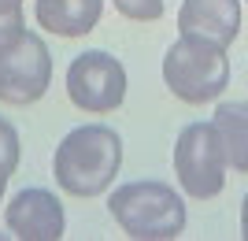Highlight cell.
Returning <instances> with one entry per match:
<instances>
[{
    "label": "cell",
    "instance_id": "16",
    "mask_svg": "<svg viewBox=\"0 0 248 241\" xmlns=\"http://www.w3.org/2000/svg\"><path fill=\"white\" fill-rule=\"evenodd\" d=\"M19 4H22V0H19Z\"/></svg>",
    "mask_w": 248,
    "mask_h": 241
},
{
    "label": "cell",
    "instance_id": "10",
    "mask_svg": "<svg viewBox=\"0 0 248 241\" xmlns=\"http://www.w3.org/2000/svg\"><path fill=\"white\" fill-rule=\"evenodd\" d=\"M215 126L226 145V163L248 175V104H218Z\"/></svg>",
    "mask_w": 248,
    "mask_h": 241
},
{
    "label": "cell",
    "instance_id": "5",
    "mask_svg": "<svg viewBox=\"0 0 248 241\" xmlns=\"http://www.w3.org/2000/svg\"><path fill=\"white\" fill-rule=\"evenodd\" d=\"M52 85V52L41 33L22 30L0 41V104L26 108L41 100Z\"/></svg>",
    "mask_w": 248,
    "mask_h": 241
},
{
    "label": "cell",
    "instance_id": "8",
    "mask_svg": "<svg viewBox=\"0 0 248 241\" xmlns=\"http://www.w3.org/2000/svg\"><path fill=\"white\" fill-rule=\"evenodd\" d=\"M178 33L226 48L241 33V0H182Z\"/></svg>",
    "mask_w": 248,
    "mask_h": 241
},
{
    "label": "cell",
    "instance_id": "13",
    "mask_svg": "<svg viewBox=\"0 0 248 241\" xmlns=\"http://www.w3.org/2000/svg\"><path fill=\"white\" fill-rule=\"evenodd\" d=\"M26 30V15H22L19 0H0V41H8L15 33Z\"/></svg>",
    "mask_w": 248,
    "mask_h": 241
},
{
    "label": "cell",
    "instance_id": "3",
    "mask_svg": "<svg viewBox=\"0 0 248 241\" xmlns=\"http://www.w3.org/2000/svg\"><path fill=\"white\" fill-rule=\"evenodd\" d=\"M163 85L186 104H211L230 85V56L222 45L178 37L163 56Z\"/></svg>",
    "mask_w": 248,
    "mask_h": 241
},
{
    "label": "cell",
    "instance_id": "1",
    "mask_svg": "<svg viewBox=\"0 0 248 241\" xmlns=\"http://www.w3.org/2000/svg\"><path fill=\"white\" fill-rule=\"evenodd\" d=\"M119 167H123V137L104 123L74 126L52 156L56 186L71 197H100L104 189H111Z\"/></svg>",
    "mask_w": 248,
    "mask_h": 241
},
{
    "label": "cell",
    "instance_id": "7",
    "mask_svg": "<svg viewBox=\"0 0 248 241\" xmlns=\"http://www.w3.org/2000/svg\"><path fill=\"white\" fill-rule=\"evenodd\" d=\"M8 230L22 241H60L67 230V211L52 189L26 186L8 204Z\"/></svg>",
    "mask_w": 248,
    "mask_h": 241
},
{
    "label": "cell",
    "instance_id": "11",
    "mask_svg": "<svg viewBox=\"0 0 248 241\" xmlns=\"http://www.w3.org/2000/svg\"><path fill=\"white\" fill-rule=\"evenodd\" d=\"M163 4L167 0H115V8L123 19H134V22H155L163 15Z\"/></svg>",
    "mask_w": 248,
    "mask_h": 241
},
{
    "label": "cell",
    "instance_id": "9",
    "mask_svg": "<svg viewBox=\"0 0 248 241\" xmlns=\"http://www.w3.org/2000/svg\"><path fill=\"white\" fill-rule=\"evenodd\" d=\"M37 26L56 37H85V33L100 26L104 0H37Z\"/></svg>",
    "mask_w": 248,
    "mask_h": 241
},
{
    "label": "cell",
    "instance_id": "12",
    "mask_svg": "<svg viewBox=\"0 0 248 241\" xmlns=\"http://www.w3.org/2000/svg\"><path fill=\"white\" fill-rule=\"evenodd\" d=\"M0 167H8L11 175L19 167V130L4 115H0Z\"/></svg>",
    "mask_w": 248,
    "mask_h": 241
},
{
    "label": "cell",
    "instance_id": "15",
    "mask_svg": "<svg viewBox=\"0 0 248 241\" xmlns=\"http://www.w3.org/2000/svg\"><path fill=\"white\" fill-rule=\"evenodd\" d=\"M8 178H11V171H8V167H0V200H4V189H8Z\"/></svg>",
    "mask_w": 248,
    "mask_h": 241
},
{
    "label": "cell",
    "instance_id": "14",
    "mask_svg": "<svg viewBox=\"0 0 248 241\" xmlns=\"http://www.w3.org/2000/svg\"><path fill=\"white\" fill-rule=\"evenodd\" d=\"M241 238L248 241V193H245V200H241Z\"/></svg>",
    "mask_w": 248,
    "mask_h": 241
},
{
    "label": "cell",
    "instance_id": "4",
    "mask_svg": "<svg viewBox=\"0 0 248 241\" xmlns=\"http://www.w3.org/2000/svg\"><path fill=\"white\" fill-rule=\"evenodd\" d=\"M174 175L178 186L193 200H211L226 189V145L211 123H189L174 141Z\"/></svg>",
    "mask_w": 248,
    "mask_h": 241
},
{
    "label": "cell",
    "instance_id": "2",
    "mask_svg": "<svg viewBox=\"0 0 248 241\" xmlns=\"http://www.w3.org/2000/svg\"><path fill=\"white\" fill-rule=\"evenodd\" d=\"M108 211L119 230L137 241H170L186 230V200L167 182H126L108 197Z\"/></svg>",
    "mask_w": 248,
    "mask_h": 241
},
{
    "label": "cell",
    "instance_id": "6",
    "mask_svg": "<svg viewBox=\"0 0 248 241\" xmlns=\"http://www.w3.org/2000/svg\"><path fill=\"white\" fill-rule=\"evenodd\" d=\"M67 96L74 108H82L89 115L119 112L126 100V67L100 48L74 56L67 67Z\"/></svg>",
    "mask_w": 248,
    "mask_h": 241
}]
</instances>
